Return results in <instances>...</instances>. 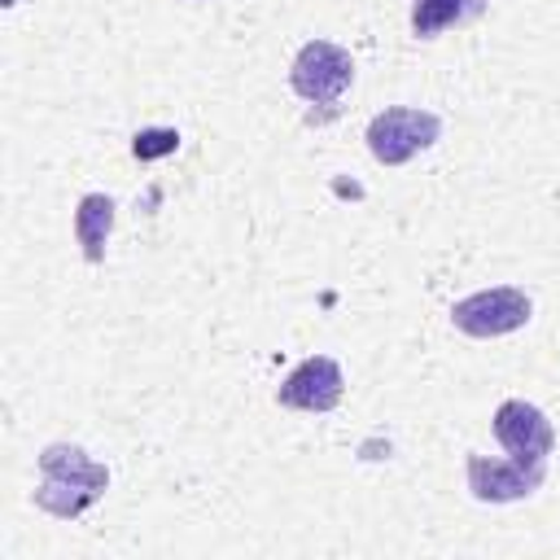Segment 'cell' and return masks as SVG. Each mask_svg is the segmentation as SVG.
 <instances>
[{"label": "cell", "instance_id": "5", "mask_svg": "<svg viewBox=\"0 0 560 560\" xmlns=\"http://www.w3.org/2000/svg\"><path fill=\"white\" fill-rule=\"evenodd\" d=\"M494 438L503 442V451L516 464H547V455L556 446L551 420L534 402H525V398L499 402V411H494Z\"/></svg>", "mask_w": 560, "mask_h": 560}, {"label": "cell", "instance_id": "8", "mask_svg": "<svg viewBox=\"0 0 560 560\" xmlns=\"http://www.w3.org/2000/svg\"><path fill=\"white\" fill-rule=\"evenodd\" d=\"M114 232V201L105 192H88L74 210V241L83 245V258L88 262H101L105 258V241Z\"/></svg>", "mask_w": 560, "mask_h": 560}, {"label": "cell", "instance_id": "7", "mask_svg": "<svg viewBox=\"0 0 560 560\" xmlns=\"http://www.w3.org/2000/svg\"><path fill=\"white\" fill-rule=\"evenodd\" d=\"M547 477V464H516V459H486L468 455V490L481 503H512L529 499Z\"/></svg>", "mask_w": 560, "mask_h": 560}, {"label": "cell", "instance_id": "9", "mask_svg": "<svg viewBox=\"0 0 560 560\" xmlns=\"http://www.w3.org/2000/svg\"><path fill=\"white\" fill-rule=\"evenodd\" d=\"M481 4H486V0H416V9H411V31H416L420 39H433V35L446 31V26L472 22V18L481 13Z\"/></svg>", "mask_w": 560, "mask_h": 560}, {"label": "cell", "instance_id": "10", "mask_svg": "<svg viewBox=\"0 0 560 560\" xmlns=\"http://www.w3.org/2000/svg\"><path fill=\"white\" fill-rule=\"evenodd\" d=\"M175 149H179V131H175V127H144V131H136V140H131V153H136L140 162L166 158V153H175Z\"/></svg>", "mask_w": 560, "mask_h": 560}, {"label": "cell", "instance_id": "2", "mask_svg": "<svg viewBox=\"0 0 560 560\" xmlns=\"http://www.w3.org/2000/svg\"><path fill=\"white\" fill-rule=\"evenodd\" d=\"M438 136H442V118L433 109H411V105H389L368 122V149L385 166L411 162L420 149L438 144Z\"/></svg>", "mask_w": 560, "mask_h": 560}, {"label": "cell", "instance_id": "6", "mask_svg": "<svg viewBox=\"0 0 560 560\" xmlns=\"http://www.w3.org/2000/svg\"><path fill=\"white\" fill-rule=\"evenodd\" d=\"M341 389H346V376L337 359L311 354L284 376V385L276 389V402L289 411H332L341 402Z\"/></svg>", "mask_w": 560, "mask_h": 560}, {"label": "cell", "instance_id": "1", "mask_svg": "<svg viewBox=\"0 0 560 560\" xmlns=\"http://www.w3.org/2000/svg\"><path fill=\"white\" fill-rule=\"evenodd\" d=\"M39 490H35V503L44 512H52L57 521H74L79 512H88L105 486H109V468L96 464L83 446L74 442H52L39 451Z\"/></svg>", "mask_w": 560, "mask_h": 560}, {"label": "cell", "instance_id": "4", "mask_svg": "<svg viewBox=\"0 0 560 560\" xmlns=\"http://www.w3.org/2000/svg\"><path fill=\"white\" fill-rule=\"evenodd\" d=\"M354 79V61L341 44H328V39H311L298 48L293 66H289V88L311 101V105H328L337 101Z\"/></svg>", "mask_w": 560, "mask_h": 560}, {"label": "cell", "instance_id": "3", "mask_svg": "<svg viewBox=\"0 0 560 560\" xmlns=\"http://www.w3.org/2000/svg\"><path fill=\"white\" fill-rule=\"evenodd\" d=\"M529 315H534V302L525 298V289H512V284L468 293L451 306V324L468 337H508L525 328Z\"/></svg>", "mask_w": 560, "mask_h": 560}]
</instances>
